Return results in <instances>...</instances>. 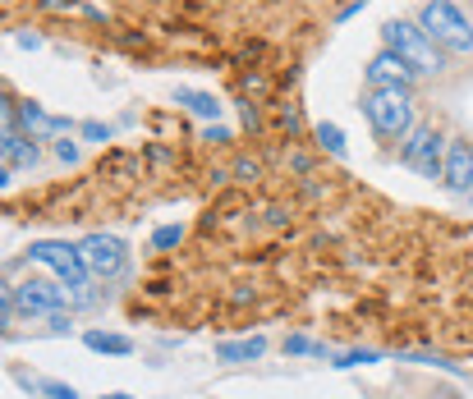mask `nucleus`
I'll return each instance as SVG.
<instances>
[{
	"mask_svg": "<svg viewBox=\"0 0 473 399\" xmlns=\"http://www.w3.org/2000/svg\"><path fill=\"white\" fill-rule=\"evenodd\" d=\"M441 156H445V138H441V133L437 129H414L405 152H400V161L414 175H423V179H441Z\"/></svg>",
	"mask_w": 473,
	"mask_h": 399,
	"instance_id": "0eeeda50",
	"label": "nucleus"
},
{
	"mask_svg": "<svg viewBox=\"0 0 473 399\" xmlns=\"http://www.w3.org/2000/svg\"><path fill=\"white\" fill-rule=\"evenodd\" d=\"M83 138H92V143H106V138H111V129H106V124H83Z\"/></svg>",
	"mask_w": 473,
	"mask_h": 399,
	"instance_id": "412c9836",
	"label": "nucleus"
},
{
	"mask_svg": "<svg viewBox=\"0 0 473 399\" xmlns=\"http://www.w3.org/2000/svg\"><path fill=\"white\" fill-rule=\"evenodd\" d=\"M285 354H327V344H312L308 335H290L285 340Z\"/></svg>",
	"mask_w": 473,
	"mask_h": 399,
	"instance_id": "a211bd4d",
	"label": "nucleus"
},
{
	"mask_svg": "<svg viewBox=\"0 0 473 399\" xmlns=\"http://www.w3.org/2000/svg\"><path fill=\"white\" fill-rule=\"evenodd\" d=\"M37 390H42L46 399H78V390L65 386V381H37Z\"/></svg>",
	"mask_w": 473,
	"mask_h": 399,
	"instance_id": "6ab92c4d",
	"label": "nucleus"
},
{
	"mask_svg": "<svg viewBox=\"0 0 473 399\" xmlns=\"http://www.w3.org/2000/svg\"><path fill=\"white\" fill-rule=\"evenodd\" d=\"M83 344H88L92 354H115V358L134 354V340H129V335H115V331H88Z\"/></svg>",
	"mask_w": 473,
	"mask_h": 399,
	"instance_id": "4468645a",
	"label": "nucleus"
},
{
	"mask_svg": "<svg viewBox=\"0 0 473 399\" xmlns=\"http://www.w3.org/2000/svg\"><path fill=\"white\" fill-rule=\"evenodd\" d=\"M175 101L184 106V111H193L198 120H217V115H221V101H217L212 92H198V88H179Z\"/></svg>",
	"mask_w": 473,
	"mask_h": 399,
	"instance_id": "ddd939ff",
	"label": "nucleus"
},
{
	"mask_svg": "<svg viewBox=\"0 0 473 399\" xmlns=\"http://www.w3.org/2000/svg\"><path fill=\"white\" fill-rule=\"evenodd\" d=\"M318 143L331 156H345V133H340V124H318Z\"/></svg>",
	"mask_w": 473,
	"mask_h": 399,
	"instance_id": "2eb2a0df",
	"label": "nucleus"
},
{
	"mask_svg": "<svg viewBox=\"0 0 473 399\" xmlns=\"http://www.w3.org/2000/svg\"><path fill=\"white\" fill-rule=\"evenodd\" d=\"M56 156H60V161H69V166H74V161H78V147H74V143L65 138V143H56Z\"/></svg>",
	"mask_w": 473,
	"mask_h": 399,
	"instance_id": "4be33fe9",
	"label": "nucleus"
},
{
	"mask_svg": "<svg viewBox=\"0 0 473 399\" xmlns=\"http://www.w3.org/2000/svg\"><path fill=\"white\" fill-rule=\"evenodd\" d=\"M28 262H42L46 271H56V280L69 289H88V266H83V253L78 244H60V239H37L28 248Z\"/></svg>",
	"mask_w": 473,
	"mask_h": 399,
	"instance_id": "20e7f679",
	"label": "nucleus"
},
{
	"mask_svg": "<svg viewBox=\"0 0 473 399\" xmlns=\"http://www.w3.org/2000/svg\"><path fill=\"white\" fill-rule=\"evenodd\" d=\"M363 78H367V88H405L409 92V83H414V69L396 56V51H377L373 60H367V69H363Z\"/></svg>",
	"mask_w": 473,
	"mask_h": 399,
	"instance_id": "1a4fd4ad",
	"label": "nucleus"
},
{
	"mask_svg": "<svg viewBox=\"0 0 473 399\" xmlns=\"http://www.w3.org/2000/svg\"><path fill=\"white\" fill-rule=\"evenodd\" d=\"M179 239H184V225H162V230H156L152 234V248H179Z\"/></svg>",
	"mask_w": 473,
	"mask_h": 399,
	"instance_id": "dca6fc26",
	"label": "nucleus"
},
{
	"mask_svg": "<svg viewBox=\"0 0 473 399\" xmlns=\"http://www.w3.org/2000/svg\"><path fill=\"white\" fill-rule=\"evenodd\" d=\"M19 46H23V51H37V46H42V37H37V33H23V37H19Z\"/></svg>",
	"mask_w": 473,
	"mask_h": 399,
	"instance_id": "a878e982",
	"label": "nucleus"
},
{
	"mask_svg": "<svg viewBox=\"0 0 473 399\" xmlns=\"http://www.w3.org/2000/svg\"><path fill=\"white\" fill-rule=\"evenodd\" d=\"M0 161L5 166H37V143L28 133H0Z\"/></svg>",
	"mask_w": 473,
	"mask_h": 399,
	"instance_id": "9d476101",
	"label": "nucleus"
},
{
	"mask_svg": "<svg viewBox=\"0 0 473 399\" xmlns=\"http://www.w3.org/2000/svg\"><path fill=\"white\" fill-rule=\"evenodd\" d=\"M10 120H14V111H10V101H5V88H0V133L10 129Z\"/></svg>",
	"mask_w": 473,
	"mask_h": 399,
	"instance_id": "5701e85b",
	"label": "nucleus"
},
{
	"mask_svg": "<svg viewBox=\"0 0 473 399\" xmlns=\"http://www.w3.org/2000/svg\"><path fill=\"white\" fill-rule=\"evenodd\" d=\"M469 198H473V193H469Z\"/></svg>",
	"mask_w": 473,
	"mask_h": 399,
	"instance_id": "c85d7f7f",
	"label": "nucleus"
},
{
	"mask_svg": "<svg viewBox=\"0 0 473 399\" xmlns=\"http://www.w3.org/2000/svg\"><path fill=\"white\" fill-rule=\"evenodd\" d=\"M0 189H10V166H0Z\"/></svg>",
	"mask_w": 473,
	"mask_h": 399,
	"instance_id": "bb28decb",
	"label": "nucleus"
},
{
	"mask_svg": "<svg viewBox=\"0 0 473 399\" xmlns=\"http://www.w3.org/2000/svg\"><path fill=\"white\" fill-rule=\"evenodd\" d=\"M262 354H267V340H262V335H253V340H221L217 344V358L221 363H253Z\"/></svg>",
	"mask_w": 473,
	"mask_h": 399,
	"instance_id": "f8f14e48",
	"label": "nucleus"
},
{
	"mask_svg": "<svg viewBox=\"0 0 473 399\" xmlns=\"http://www.w3.org/2000/svg\"><path fill=\"white\" fill-rule=\"evenodd\" d=\"M382 354H373V349H350V354H340L331 367H367V363H377Z\"/></svg>",
	"mask_w": 473,
	"mask_h": 399,
	"instance_id": "f3484780",
	"label": "nucleus"
},
{
	"mask_svg": "<svg viewBox=\"0 0 473 399\" xmlns=\"http://www.w3.org/2000/svg\"><path fill=\"white\" fill-rule=\"evenodd\" d=\"M441 184H445V193H473V143H464V138L445 143Z\"/></svg>",
	"mask_w": 473,
	"mask_h": 399,
	"instance_id": "6e6552de",
	"label": "nucleus"
},
{
	"mask_svg": "<svg viewBox=\"0 0 473 399\" xmlns=\"http://www.w3.org/2000/svg\"><path fill=\"white\" fill-rule=\"evenodd\" d=\"M418 28L445 51H473V23L460 14V5H451V0H428V5L418 10Z\"/></svg>",
	"mask_w": 473,
	"mask_h": 399,
	"instance_id": "7ed1b4c3",
	"label": "nucleus"
},
{
	"mask_svg": "<svg viewBox=\"0 0 473 399\" xmlns=\"http://www.w3.org/2000/svg\"><path fill=\"white\" fill-rule=\"evenodd\" d=\"M363 115H367V124H373L382 138H409V133H414V101H409L405 88H377V92H367Z\"/></svg>",
	"mask_w": 473,
	"mask_h": 399,
	"instance_id": "f03ea898",
	"label": "nucleus"
},
{
	"mask_svg": "<svg viewBox=\"0 0 473 399\" xmlns=\"http://www.w3.org/2000/svg\"><path fill=\"white\" fill-rule=\"evenodd\" d=\"M19 124H23L28 138H33V133H65V129H69L65 115H46L37 101H23V106H19Z\"/></svg>",
	"mask_w": 473,
	"mask_h": 399,
	"instance_id": "9b49d317",
	"label": "nucleus"
},
{
	"mask_svg": "<svg viewBox=\"0 0 473 399\" xmlns=\"http://www.w3.org/2000/svg\"><path fill=\"white\" fill-rule=\"evenodd\" d=\"M234 175H244V179H257V161H240V166H234Z\"/></svg>",
	"mask_w": 473,
	"mask_h": 399,
	"instance_id": "393cba45",
	"label": "nucleus"
},
{
	"mask_svg": "<svg viewBox=\"0 0 473 399\" xmlns=\"http://www.w3.org/2000/svg\"><path fill=\"white\" fill-rule=\"evenodd\" d=\"M382 42H386V51H396V56L414 69V74H441L445 69V60H441V46L418 28V23H409V19H390L386 28H382Z\"/></svg>",
	"mask_w": 473,
	"mask_h": 399,
	"instance_id": "f257e3e1",
	"label": "nucleus"
},
{
	"mask_svg": "<svg viewBox=\"0 0 473 399\" xmlns=\"http://www.w3.org/2000/svg\"><path fill=\"white\" fill-rule=\"evenodd\" d=\"M78 253H83L88 276H101V280L120 276L129 266V248H124V239H115V234H88L83 244H78Z\"/></svg>",
	"mask_w": 473,
	"mask_h": 399,
	"instance_id": "423d86ee",
	"label": "nucleus"
},
{
	"mask_svg": "<svg viewBox=\"0 0 473 399\" xmlns=\"http://www.w3.org/2000/svg\"><path fill=\"white\" fill-rule=\"evenodd\" d=\"M106 399H134V395H124V390H115V395H106Z\"/></svg>",
	"mask_w": 473,
	"mask_h": 399,
	"instance_id": "cd10ccee",
	"label": "nucleus"
},
{
	"mask_svg": "<svg viewBox=\"0 0 473 399\" xmlns=\"http://www.w3.org/2000/svg\"><path fill=\"white\" fill-rule=\"evenodd\" d=\"M65 299H69V289H65L60 280L33 276V280L14 285V312H23V317H60V312H65Z\"/></svg>",
	"mask_w": 473,
	"mask_h": 399,
	"instance_id": "39448f33",
	"label": "nucleus"
},
{
	"mask_svg": "<svg viewBox=\"0 0 473 399\" xmlns=\"http://www.w3.org/2000/svg\"><path fill=\"white\" fill-rule=\"evenodd\" d=\"M10 317H14V289H5V285H0V326H5Z\"/></svg>",
	"mask_w": 473,
	"mask_h": 399,
	"instance_id": "aec40b11",
	"label": "nucleus"
},
{
	"mask_svg": "<svg viewBox=\"0 0 473 399\" xmlns=\"http://www.w3.org/2000/svg\"><path fill=\"white\" fill-rule=\"evenodd\" d=\"M202 138H207V143H230V129L212 124V129H207V133H202Z\"/></svg>",
	"mask_w": 473,
	"mask_h": 399,
	"instance_id": "b1692460",
	"label": "nucleus"
}]
</instances>
